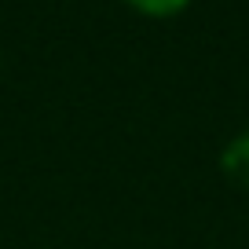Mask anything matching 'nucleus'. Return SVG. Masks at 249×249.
Here are the masks:
<instances>
[{"label":"nucleus","mask_w":249,"mask_h":249,"mask_svg":"<svg viewBox=\"0 0 249 249\" xmlns=\"http://www.w3.org/2000/svg\"><path fill=\"white\" fill-rule=\"evenodd\" d=\"M220 169H224V176L231 179V183L249 187V132L234 136V140L224 147V154H220Z\"/></svg>","instance_id":"obj_1"},{"label":"nucleus","mask_w":249,"mask_h":249,"mask_svg":"<svg viewBox=\"0 0 249 249\" xmlns=\"http://www.w3.org/2000/svg\"><path fill=\"white\" fill-rule=\"evenodd\" d=\"M121 4H128L132 11L150 15V18H169V15H179L191 0H121Z\"/></svg>","instance_id":"obj_2"}]
</instances>
